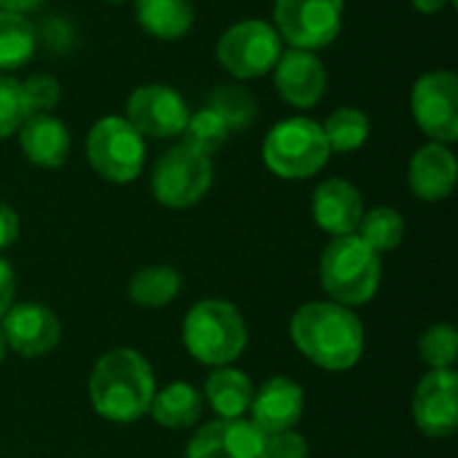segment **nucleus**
<instances>
[{"label": "nucleus", "mask_w": 458, "mask_h": 458, "mask_svg": "<svg viewBox=\"0 0 458 458\" xmlns=\"http://www.w3.org/2000/svg\"><path fill=\"white\" fill-rule=\"evenodd\" d=\"M156 381L148 360L134 349H113L99 357L89 378L94 411L115 424H131L150 411Z\"/></svg>", "instance_id": "2"}, {"label": "nucleus", "mask_w": 458, "mask_h": 458, "mask_svg": "<svg viewBox=\"0 0 458 458\" xmlns=\"http://www.w3.org/2000/svg\"><path fill=\"white\" fill-rule=\"evenodd\" d=\"M13 290H16L13 271H11V266L0 258V319H3L5 311L13 306Z\"/></svg>", "instance_id": "34"}, {"label": "nucleus", "mask_w": 458, "mask_h": 458, "mask_svg": "<svg viewBox=\"0 0 458 458\" xmlns=\"http://www.w3.org/2000/svg\"><path fill=\"white\" fill-rule=\"evenodd\" d=\"M212 185V158L180 142L169 148L153 169V196L169 209L199 204Z\"/></svg>", "instance_id": "8"}, {"label": "nucleus", "mask_w": 458, "mask_h": 458, "mask_svg": "<svg viewBox=\"0 0 458 458\" xmlns=\"http://www.w3.org/2000/svg\"><path fill=\"white\" fill-rule=\"evenodd\" d=\"M311 212L322 231H327L333 236H349V233H357L365 207H362L360 191L352 182L333 177V180H325L314 191Z\"/></svg>", "instance_id": "17"}, {"label": "nucleus", "mask_w": 458, "mask_h": 458, "mask_svg": "<svg viewBox=\"0 0 458 458\" xmlns=\"http://www.w3.org/2000/svg\"><path fill=\"white\" fill-rule=\"evenodd\" d=\"M319 276L333 303L362 306L378 293L381 260L357 233L335 236L322 252Z\"/></svg>", "instance_id": "3"}, {"label": "nucleus", "mask_w": 458, "mask_h": 458, "mask_svg": "<svg viewBox=\"0 0 458 458\" xmlns=\"http://www.w3.org/2000/svg\"><path fill=\"white\" fill-rule=\"evenodd\" d=\"M140 27L158 40H177L193 27V5L188 0H137Z\"/></svg>", "instance_id": "20"}, {"label": "nucleus", "mask_w": 458, "mask_h": 458, "mask_svg": "<svg viewBox=\"0 0 458 458\" xmlns=\"http://www.w3.org/2000/svg\"><path fill=\"white\" fill-rule=\"evenodd\" d=\"M456 156L443 142L419 148L408 166V185L421 201H443L456 185Z\"/></svg>", "instance_id": "18"}, {"label": "nucleus", "mask_w": 458, "mask_h": 458, "mask_svg": "<svg viewBox=\"0 0 458 458\" xmlns=\"http://www.w3.org/2000/svg\"><path fill=\"white\" fill-rule=\"evenodd\" d=\"M27 115H30V107L24 102L21 83L0 75V140L19 131V126L27 121Z\"/></svg>", "instance_id": "30"}, {"label": "nucleus", "mask_w": 458, "mask_h": 458, "mask_svg": "<svg viewBox=\"0 0 458 458\" xmlns=\"http://www.w3.org/2000/svg\"><path fill=\"white\" fill-rule=\"evenodd\" d=\"M204 394L220 419H239L244 416V411H250L255 392H252L250 378L242 370L217 368L215 373H209L204 384Z\"/></svg>", "instance_id": "21"}, {"label": "nucleus", "mask_w": 458, "mask_h": 458, "mask_svg": "<svg viewBox=\"0 0 458 458\" xmlns=\"http://www.w3.org/2000/svg\"><path fill=\"white\" fill-rule=\"evenodd\" d=\"M5 346L21 357H43L59 344V319L43 303H19L5 311L0 319Z\"/></svg>", "instance_id": "15"}, {"label": "nucleus", "mask_w": 458, "mask_h": 458, "mask_svg": "<svg viewBox=\"0 0 458 458\" xmlns=\"http://www.w3.org/2000/svg\"><path fill=\"white\" fill-rule=\"evenodd\" d=\"M325 140L330 145V153H352L360 150L370 137V121L357 107H338L327 115L322 123Z\"/></svg>", "instance_id": "24"}, {"label": "nucleus", "mask_w": 458, "mask_h": 458, "mask_svg": "<svg viewBox=\"0 0 458 458\" xmlns=\"http://www.w3.org/2000/svg\"><path fill=\"white\" fill-rule=\"evenodd\" d=\"M274 83L279 97L293 107H314L327 89V70L314 51L290 48L282 51L279 62L274 64Z\"/></svg>", "instance_id": "14"}, {"label": "nucleus", "mask_w": 458, "mask_h": 458, "mask_svg": "<svg viewBox=\"0 0 458 458\" xmlns=\"http://www.w3.org/2000/svg\"><path fill=\"white\" fill-rule=\"evenodd\" d=\"M266 454L268 458H306L309 445L298 432L287 429V432H276L266 437Z\"/></svg>", "instance_id": "32"}, {"label": "nucleus", "mask_w": 458, "mask_h": 458, "mask_svg": "<svg viewBox=\"0 0 458 458\" xmlns=\"http://www.w3.org/2000/svg\"><path fill=\"white\" fill-rule=\"evenodd\" d=\"M19 236V217L11 207L0 204V250L11 247Z\"/></svg>", "instance_id": "33"}, {"label": "nucleus", "mask_w": 458, "mask_h": 458, "mask_svg": "<svg viewBox=\"0 0 458 458\" xmlns=\"http://www.w3.org/2000/svg\"><path fill=\"white\" fill-rule=\"evenodd\" d=\"M419 352H421V360H424L432 370H451L454 362L458 360L456 327L448 325V322L432 325V327L421 335Z\"/></svg>", "instance_id": "29"}, {"label": "nucleus", "mask_w": 458, "mask_h": 458, "mask_svg": "<svg viewBox=\"0 0 458 458\" xmlns=\"http://www.w3.org/2000/svg\"><path fill=\"white\" fill-rule=\"evenodd\" d=\"M413 421L427 437H451L458 427L456 370H432L413 394Z\"/></svg>", "instance_id": "12"}, {"label": "nucleus", "mask_w": 458, "mask_h": 458, "mask_svg": "<svg viewBox=\"0 0 458 458\" xmlns=\"http://www.w3.org/2000/svg\"><path fill=\"white\" fill-rule=\"evenodd\" d=\"M201 394L191 384H169L158 394H153L150 413L166 429H185L201 419Z\"/></svg>", "instance_id": "22"}, {"label": "nucleus", "mask_w": 458, "mask_h": 458, "mask_svg": "<svg viewBox=\"0 0 458 458\" xmlns=\"http://www.w3.org/2000/svg\"><path fill=\"white\" fill-rule=\"evenodd\" d=\"M86 158L99 177L131 182L145 164V140L126 118L105 115L86 137Z\"/></svg>", "instance_id": "6"}, {"label": "nucleus", "mask_w": 458, "mask_h": 458, "mask_svg": "<svg viewBox=\"0 0 458 458\" xmlns=\"http://www.w3.org/2000/svg\"><path fill=\"white\" fill-rule=\"evenodd\" d=\"M330 158V145L325 140L322 123L311 118H284L266 134L263 161L284 180L314 177Z\"/></svg>", "instance_id": "5"}, {"label": "nucleus", "mask_w": 458, "mask_h": 458, "mask_svg": "<svg viewBox=\"0 0 458 458\" xmlns=\"http://www.w3.org/2000/svg\"><path fill=\"white\" fill-rule=\"evenodd\" d=\"M182 338L193 360L225 368L242 357L247 346V325L236 306L225 301H201L188 311Z\"/></svg>", "instance_id": "4"}, {"label": "nucleus", "mask_w": 458, "mask_h": 458, "mask_svg": "<svg viewBox=\"0 0 458 458\" xmlns=\"http://www.w3.org/2000/svg\"><path fill=\"white\" fill-rule=\"evenodd\" d=\"M35 51V27L24 13L0 11V70L21 67Z\"/></svg>", "instance_id": "25"}, {"label": "nucleus", "mask_w": 458, "mask_h": 458, "mask_svg": "<svg viewBox=\"0 0 458 458\" xmlns=\"http://www.w3.org/2000/svg\"><path fill=\"white\" fill-rule=\"evenodd\" d=\"M43 0H0V11H11V13H27L32 8H38Z\"/></svg>", "instance_id": "35"}, {"label": "nucleus", "mask_w": 458, "mask_h": 458, "mask_svg": "<svg viewBox=\"0 0 458 458\" xmlns=\"http://www.w3.org/2000/svg\"><path fill=\"white\" fill-rule=\"evenodd\" d=\"M182 137H185L182 140L185 145H191L193 150H199V153H204V156L212 158V153H217L228 142L231 129L225 126V121L215 110L204 107V110L188 115V123L182 129Z\"/></svg>", "instance_id": "28"}, {"label": "nucleus", "mask_w": 458, "mask_h": 458, "mask_svg": "<svg viewBox=\"0 0 458 458\" xmlns=\"http://www.w3.org/2000/svg\"><path fill=\"white\" fill-rule=\"evenodd\" d=\"M290 335L303 357L325 370H349L365 349V330L349 306L333 301L306 303L295 311Z\"/></svg>", "instance_id": "1"}, {"label": "nucleus", "mask_w": 458, "mask_h": 458, "mask_svg": "<svg viewBox=\"0 0 458 458\" xmlns=\"http://www.w3.org/2000/svg\"><path fill=\"white\" fill-rule=\"evenodd\" d=\"M5 352H8V346H5V338H3V333H0V362L5 360Z\"/></svg>", "instance_id": "37"}, {"label": "nucleus", "mask_w": 458, "mask_h": 458, "mask_svg": "<svg viewBox=\"0 0 458 458\" xmlns=\"http://www.w3.org/2000/svg\"><path fill=\"white\" fill-rule=\"evenodd\" d=\"M21 94H24V102L30 107V115L32 113H51L62 97L59 91V81L54 75H46V72H35L30 75L24 83H21Z\"/></svg>", "instance_id": "31"}, {"label": "nucleus", "mask_w": 458, "mask_h": 458, "mask_svg": "<svg viewBox=\"0 0 458 458\" xmlns=\"http://www.w3.org/2000/svg\"><path fill=\"white\" fill-rule=\"evenodd\" d=\"M282 51L284 48H282L279 32L260 19L236 21L217 40L220 67L239 81H250V78H260L271 72Z\"/></svg>", "instance_id": "7"}, {"label": "nucleus", "mask_w": 458, "mask_h": 458, "mask_svg": "<svg viewBox=\"0 0 458 458\" xmlns=\"http://www.w3.org/2000/svg\"><path fill=\"white\" fill-rule=\"evenodd\" d=\"M411 3L421 13H437V11H443L448 5V0H411Z\"/></svg>", "instance_id": "36"}, {"label": "nucleus", "mask_w": 458, "mask_h": 458, "mask_svg": "<svg viewBox=\"0 0 458 458\" xmlns=\"http://www.w3.org/2000/svg\"><path fill=\"white\" fill-rule=\"evenodd\" d=\"M411 110L419 129L435 142L458 140V78L448 70H432L413 83Z\"/></svg>", "instance_id": "10"}, {"label": "nucleus", "mask_w": 458, "mask_h": 458, "mask_svg": "<svg viewBox=\"0 0 458 458\" xmlns=\"http://www.w3.org/2000/svg\"><path fill=\"white\" fill-rule=\"evenodd\" d=\"M185 458H268L266 435L250 421L217 419L191 437Z\"/></svg>", "instance_id": "13"}, {"label": "nucleus", "mask_w": 458, "mask_h": 458, "mask_svg": "<svg viewBox=\"0 0 458 458\" xmlns=\"http://www.w3.org/2000/svg\"><path fill=\"white\" fill-rule=\"evenodd\" d=\"M209 110H215L225 126L233 131H242L247 126H252L255 115H258V102L255 97L244 89V86H236V83H223L217 86L212 94H209Z\"/></svg>", "instance_id": "27"}, {"label": "nucleus", "mask_w": 458, "mask_h": 458, "mask_svg": "<svg viewBox=\"0 0 458 458\" xmlns=\"http://www.w3.org/2000/svg\"><path fill=\"white\" fill-rule=\"evenodd\" d=\"M357 236L373 250V252H389L397 250L405 236V220L392 207H376L362 215L357 225Z\"/></svg>", "instance_id": "26"}, {"label": "nucleus", "mask_w": 458, "mask_h": 458, "mask_svg": "<svg viewBox=\"0 0 458 458\" xmlns=\"http://www.w3.org/2000/svg\"><path fill=\"white\" fill-rule=\"evenodd\" d=\"M303 389L290 381V378H271L260 386L258 394H252L250 411H252V424L268 437L276 432L293 429L301 416H303Z\"/></svg>", "instance_id": "16"}, {"label": "nucleus", "mask_w": 458, "mask_h": 458, "mask_svg": "<svg viewBox=\"0 0 458 458\" xmlns=\"http://www.w3.org/2000/svg\"><path fill=\"white\" fill-rule=\"evenodd\" d=\"M180 293V274L169 266H150L131 276L129 298L142 309H161Z\"/></svg>", "instance_id": "23"}, {"label": "nucleus", "mask_w": 458, "mask_h": 458, "mask_svg": "<svg viewBox=\"0 0 458 458\" xmlns=\"http://www.w3.org/2000/svg\"><path fill=\"white\" fill-rule=\"evenodd\" d=\"M19 145L27 161L43 169H59L70 153V131L51 113H32L19 126Z\"/></svg>", "instance_id": "19"}, {"label": "nucleus", "mask_w": 458, "mask_h": 458, "mask_svg": "<svg viewBox=\"0 0 458 458\" xmlns=\"http://www.w3.org/2000/svg\"><path fill=\"white\" fill-rule=\"evenodd\" d=\"M188 105L172 86L164 83H148L129 94L126 99V121L142 134V137H177L182 134L188 123Z\"/></svg>", "instance_id": "11"}, {"label": "nucleus", "mask_w": 458, "mask_h": 458, "mask_svg": "<svg viewBox=\"0 0 458 458\" xmlns=\"http://www.w3.org/2000/svg\"><path fill=\"white\" fill-rule=\"evenodd\" d=\"M274 19V30L293 48L319 51L341 32L344 0H276Z\"/></svg>", "instance_id": "9"}]
</instances>
